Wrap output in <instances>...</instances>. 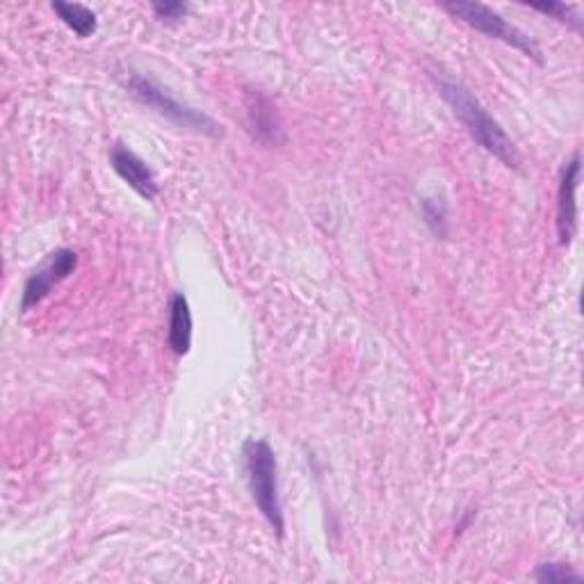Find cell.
Listing matches in <instances>:
<instances>
[{
	"instance_id": "cell-9",
	"label": "cell",
	"mask_w": 584,
	"mask_h": 584,
	"mask_svg": "<svg viewBox=\"0 0 584 584\" xmlns=\"http://www.w3.org/2000/svg\"><path fill=\"white\" fill-rule=\"evenodd\" d=\"M167 344L176 357H185L192 348V311L183 292H174L170 300Z\"/></svg>"
},
{
	"instance_id": "cell-7",
	"label": "cell",
	"mask_w": 584,
	"mask_h": 584,
	"mask_svg": "<svg viewBox=\"0 0 584 584\" xmlns=\"http://www.w3.org/2000/svg\"><path fill=\"white\" fill-rule=\"evenodd\" d=\"M110 165L115 174L128 185L132 192H138L147 201H153L157 197V180H155L153 170L124 142L113 144Z\"/></svg>"
},
{
	"instance_id": "cell-11",
	"label": "cell",
	"mask_w": 584,
	"mask_h": 584,
	"mask_svg": "<svg viewBox=\"0 0 584 584\" xmlns=\"http://www.w3.org/2000/svg\"><path fill=\"white\" fill-rule=\"evenodd\" d=\"M420 215L436 237L447 235V206L441 197H424L420 201Z\"/></svg>"
},
{
	"instance_id": "cell-10",
	"label": "cell",
	"mask_w": 584,
	"mask_h": 584,
	"mask_svg": "<svg viewBox=\"0 0 584 584\" xmlns=\"http://www.w3.org/2000/svg\"><path fill=\"white\" fill-rule=\"evenodd\" d=\"M52 12H56L67 28L81 39L92 37L98 28L96 14L81 3H52Z\"/></svg>"
},
{
	"instance_id": "cell-5",
	"label": "cell",
	"mask_w": 584,
	"mask_h": 584,
	"mask_svg": "<svg viewBox=\"0 0 584 584\" xmlns=\"http://www.w3.org/2000/svg\"><path fill=\"white\" fill-rule=\"evenodd\" d=\"M78 270V254L73 249H56L46 256V260L39 265L37 270H33L23 283L21 292V313H28L31 308L39 306L56 285L67 281L73 272Z\"/></svg>"
},
{
	"instance_id": "cell-6",
	"label": "cell",
	"mask_w": 584,
	"mask_h": 584,
	"mask_svg": "<svg viewBox=\"0 0 584 584\" xmlns=\"http://www.w3.org/2000/svg\"><path fill=\"white\" fill-rule=\"evenodd\" d=\"M582 174V157L575 151L571 161L562 165L560 188H557V233L560 243L571 245L577 233V185Z\"/></svg>"
},
{
	"instance_id": "cell-13",
	"label": "cell",
	"mask_w": 584,
	"mask_h": 584,
	"mask_svg": "<svg viewBox=\"0 0 584 584\" xmlns=\"http://www.w3.org/2000/svg\"><path fill=\"white\" fill-rule=\"evenodd\" d=\"M533 10H537L541 14H548V16L557 19V21H562V23L571 25V28L575 33L582 31V19H580L575 5H567V3H544V5H533Z\"/></svg>"
},
{
	"instance_id": "cell-1",
	"label": "cell",
	"mask_w": 584,
	"mask_h": 584,
	"mask_svg": "<svg viewBox=\"0 0 584 584\" xmlns=\"http://www.w3.org/2000/svg\"><path fill=\"white\" fill-rule=\"evenodd\" d=\"M436 85L441 90V96L453 108L455 117L462 121V126L468 130V136L480 144L484 151L495 155L500 163H504L512 170H518L521 155L516 151V144L504 132V128L484 110V105L472 96V92L462 85L459 81H453L443 73H434Z\"/></svg>"
},
{
	"instance_id": "cell-3",
	"label": "cell",
	"mask_w": 584,
	"mask_h": 584,
	"mask_svg": "<svg viewBox=\"0 0 584 584\" xmlns=\"http://www.w3.org/2000/svg\"><path fill=\"white\" fill-rule=\"evenodd\" d=\"M126 87L142 105H147V108L155 110L157 115H163L165 119L174 121L180 128L201 132V136H208V138H222L224 136L222 126L215 119H210L201 110L192 108V105L178 101L176 96H172V92L167 87H163L161 83H155L153 78H149V75L132 71L128 75Z\"/></svg>"
},
{
	"instance_id": "cell-12",
	"label": "cell",
	"mask_w": 584,
	"mask_h": 584,
	"mask_svg": "<svg viewBox=\"0 0 584 584\" xmlns=\"http://www.w3.org/2000/svg\"><path fill=\"white\" fill-rule=\"evenodd\" d=\"M535 577L544 584H564V582H580L582 580V575L573 567L554 564V562L539 564L535 571Z\"/></svg>"
},
{
	"instance_id": "cell-8",
	"label": "cell",
	"mask_w": 584,
	"mask_h": 584,
	"mask_svg": "<svg viewBox=\"0 0 584 584\" xmlns=\"http://www.w3.org/2000/svg\"><path fill=\"white\" fill-rule=\"evenodd\" d=\"M247 115H249V130L254 138L268 147H279L283 142L281 121L277 117L275 105L258 92L249 94L247 101Z\"/></svg>"
},
{
	"instance_id": "cell-4",
	"label": "cell",
	"mask_w": 584,
	"mask_h": 584,
	"mask_svg": "<svg viewBox=\"0 0 584 584\" xmlns=\"http://www.w3.org/2000/svg\"><path fill=\"white\" fill-rule=\"evenodd\" d=\"M443 8L462 19L464 23H468L470 28H475L477 33H482L491 39H500L504 44L514 46L516 50H521L523 56L533 58L535 62H544L541 60V50L535 44V39H529V35H525L523 31H518L516 25H512L507 19H504L500 12L482 5V3H464V0H449V3H443Z\"/></svg>"
},
{
	"instance_id": "cell-2",
	"label": "cell",
	"mask_w": 584,
	"mask_h": 584,
	"mask_svg": "<svg viewBox=\"0 0 584 584\" xmlns=\"http://www.w3.org/2000/svg\"><path fill=\"white\" fill-rule=\"evenodd\" d=\"M243 466L249 493L256 502L258 512L262 518L270 523V527L277 533V537H283L285 521H283V507L279 498V468H277V455L268 441L262 439H249L243 445Z\"/></svg>"
},
{
	"instance_id": "cell-14",
	"label": "cell",
	"mask_w": 584,
	"mask_h": 584,
	"mask_svg": "<svg viewBox=\"0 0 584 584\" xmlns=\"http://www.w3.org/2000/svg\"><path fill=\"white\" fill-rule=\"evenodd\" d=\"M151 10L163 21H180L190 14V5L178 3V0H172V3H151Z\"/></svg>"
}]
</instances>
